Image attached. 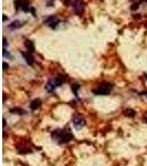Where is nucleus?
<instances>
[{
  "instance_id": "obj_1",
  "label": "nucleus",
  "mask_w": 147,
  "mask_h": 166,
  "mask_svg": "<svg viewBox=\"0 0 147 166\" xmlns=\"http://www.w3.org/2000/svg\"><path fill=\"white\" fill-rule=\"evenodd\" d=\"M52 139H54L55 142L60 143V144H64V143L70 142L73 139L71 131H69L68 129L65 130H57L52 133Z\"/></svg>"
},
{
  "instance_id": "obj_8",
  "label": "nucleus",
  "mask_w": 147,
  "mask_h": 166,
  "mask_svg": "<svg viewBox=\"0 0 147 166\" xmlns=\"http://www.w3.org/2000/svg\"><path fill=\"white\" fill-rule=\"evenodd\" d=\"M22 57H23L24 61L27 62L29 65L33 64V57L31 55L30 52H22Z\"/></svg>"
},
{
  "instance_id": "obj_6",
  "label": "nucleus",
  "mask_w": 147,
  "mask_h": 166,
  "mask_svg": "<svg viewBox=\"0 0 147 166\" xmlns=\"http://www.w3.org/2000/svg\"><path fill=\"white\" fill-rule=\"evenodd\" d=\"M73 10L78 16H81L84 11V2L83 0H75L73 2Z\"/></svg>"
},
{
  "instance_id": "obj_3",
  "label": "nucleus",
  "mask_w": 147,
  "mask_h": 166,
  "mask_svg": "<svg viewBox=\"0 0 147 166\" xmlns=\"http://www.w3.org/2000/svg\"><path fill=\"white\" fill-rule=\"evenodd\" d=\"M112 90H113V85L109 82H104L95 89H93V93L95 95H107L112 92Z\"/></svg>"
},
{
  "instance_id": "obj_12",
  "label": "nucleus",
  "mask_w": 147,
  "mask_h": 166,
  "mask_svg": "<svg viewBox=\"0 0 147 166\" xmlns=\"http://www.w3.org/2000/svg\"><path fill=\"white\" fill-rule=\"evenodd\" d=\"M125 115L133 117V116H135V111H134V110H126V111H125Z\"/></svg>"
},
{
  "instance_id": "obj_7",
  "label": "nucleus",
  "mask_w": 147,
  "mask_h": 166,
  "mask_svg": "<svg viewBox=\"0 0 147 166\" xmlns=\"http://www.w3.org/2000/svg\"><path fill=\"white\" fill-rule=\"evenodd\" d=\"M59 22H60V20H59V18L55 17V16H50V17L47 18L44 20V23L47 24V26H49L50 28H53V29L57 28Z\"/></svg>"
},
{
  "instance_id": "obj_15",
  "label": "nucleus",
  "mask_w": 147,
  "mask_h": 166,
  "mask_svg": "<svg viewBox=\"0 0 147 166\" xmlns=\"http://www.w3.org/2000/svg\"><path fill=\"white\" fill-rule=\"evenodd\" d=\"M143 94H145V95H146V96H147V92H144Z\"/></svg>"
},
{
  "instance_id": "obj_11",
  "label": "nucleus",
  "mask_w": 147,
  "mask_h": 166,
  "mask_svg": "<svg viewBox=\"0 0 147 166\" xmlns=\"http://www.w3.org/2000/svg\"><path fill=\"white\" fill-rule=\"evenodd\" d=\"M24 45H26V48H27V51L28 52H30V53H32L34 51V47H33V42L30 40H26V42H24Z\"/></svg>"
},
{
  "instance_id": "obj_13",
  "label": "nucleus",
  "mask_w": 147,
  "mask_h": 166,
  "mask_svg": "<svg viewBox=\"0 0 147 166\" xmlns=\"http://www.w3.org/2000/svg\"><path fill=\"white\" fill-rule=\"evenodd\" d=\"M78 89H80V85L79 84H74L73 85V92H74V94H78Z\"/></svg>"
},
{
  "instance_id": "obj_16",
  "label": "nucleus",
  "mask_w": 147,
  "mask_h": 166,
  "mask_svg": "<svg viewBox=\"0 0 147 166\" xmlns=\"http://www.w3.org/2000/svg\"><path fill=\"white\" fill-rule=\"evenodd\" d=\"M146 77H147V75H146Z\"/></svg>"
},
{
  "instance_id": "obj_5",
  "label": "nucleus",
  "mask_w": 147,
  "mask_h": 166,
  "mask_svg": "<svg viewBox=\"0 0 147 166\" xmlns=\"http://www.w3.org/2000/svg\"><path fill=\"white\" fill-rule=\"evenodd\" d=\"M14 6H16L17 10H22L24 12H28V11L30 10L29 1L28 0H16L14 1Z\"/></svg>"
},
{
  "instance_id": "obj_2",
  "label": "nucleus",
  "mask_w": 147,
  "mask_h": 166,
  "mask_svg": "<svg viewBox=\"0 0 147 166\" xmlns=\"http://www.w3.org/2000/svg\"><path fill=\"white\" fill-rule=\"evenodd\" d=\"M65 77H63V75H59V77H57V78L52 79V80H50V81L47 83V85H45V89H47V91L48 92H53L57 88H59L60 85H62L63 83L65 82Z\"/></svg>"
},
{
  "instance_id": "obj_14",
  "label": "nucleus",
  "mask_w": 147,
  "mask_h": 166,
  "mask_svg": "<svg viewBox=\"0 0 147 166\" xmlns=\"http://www.w3.org/2000/svg\"><path fill=\"white\" fill-rule=\"evenodd\" d=\"M64 4L65 5H69V0H64Z\"/></svg>"
},
{
  "instance_id": "obj_10",
  "label": "nucleus",
  "mask_w": 147,
  "mask_h": 166,
  "mask_svg": "<svg viewBox=\"0 0 147 166\" xmlns=\"http://www.w3.org/2000/svg\"><path fill=\"white\" fill-rule=\"evenodd\" d=\"M22 26H23V24H22V22H21V21H19V20H14V22H11V23L9 24V29H10V30H14V29L21 28Z\"/></svg>"
},
{
  "instance_id": "obj_9",
  "label": "nucleus",
  "mask_w": 147,
  "mask_h": 166,
  "mask_svg": "<svg viewBox=\"0 0 147 166\" xmlns=\"http://www.w3.org/2000/svg\"><path fill=\"white\" fill-rule=\"evenodd\" d=\"M41 106V100H39V99H37V100H33V101L31 102L30 104V108L32 111H34V110H38L39 108Z\"/></svg>"
},
{
  "instance_id": "obj_4",
  "label": "nucleus",
  "mask_w": 147,
  "mask_h": 166,
  "mask_svg": "<svg viewBox=\"0 0 147 166\" xmlns=\"http://www.w3.org/2000/svg\"><path fill=\"white\" fill-rule=\"evenodd\" d=\"M72 123H73V125H74L75 129L80 130L84 127V125H85V119L81 114H74L73 119H72Z\"/></svg>"
}]
</instances>
